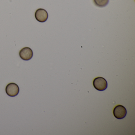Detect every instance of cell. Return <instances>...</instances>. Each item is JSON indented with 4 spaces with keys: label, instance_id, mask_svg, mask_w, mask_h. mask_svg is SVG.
Here are the masks:
<instances>
[{
    "label": "cell",
    "instance_id": "obj_2",
    "mask_svg": "<svg viewBox=\"0 0 135 135\" xmlns=\"http://www.w3.org/2000/svg\"><path fill=\"white\" fill-rule=\"evenodd\" d=\"M20 89L18 86L15 83L8 84L6 87V92L7 94L11 97H15L19 93Z\"/></svg>",
    "mask_w": 135,
    "mask_h": 135
},
{
    "label": "cell",
    "instance_id": "obj_6",
    "mask_svg": "<svg viewBox=\"0 0 135 135\" xmlns=\"http://www.w3.org/2000/svg\"><path fill=\"white\" fill-rule=\"evenodd\" d=\"M95 4L97 7L102 8L108 4L109 0H94Z\"/></svg>",
    "mask_w": 135,
    "mask_h": 135
},
{
    "label": "cell",
    "instance_id": "obj_3",
    "mask_svg": "<svg viewBox=\"0 0 135 135\" xmlns=\"http://www.w3.org/2000/svg\"><path fill=\"white\" fill-rule=\"evenodd\" d=\"M113 114L116 118L122 119L125 117L127 114V110L122 105H118L114 109Z\"/></svg>",
    "mask_w": 135,
    "mask_h": 135
},
{
    "label": "cell",
    "instance_id": "obj_4",
    "mask_svg": "<svg viewBox=\"0 0 135 135\" xmlns=\"http://www.w3.org/2000/svg\"><path fill=\"white\" fill-rule=\"evenodd\" d=\"M35 16L36 20L41 23L46 22L49 17L47 12L42 8L37 9L35 12Z\"/></svg>",
    "mask_w": 135,
    "mask_h": 135
},
{
    "label": "cell",
    "instance_id": "obj_5",
    "mask_svg": "<svg viewBox=\"0 0 135 135\" xmlns=\"http://www.w3.org/2000/svg\"><path fill=\"white\" fill-rule=\"evenodd\" d=\"M19 55L20 58L23 60H30L33 57V52L29 47H24L20 51Z\"/></svg>",
    "mask_w": 135,
    "mask_h": 135
},
{
    "label": "cell",
    "instance_id": "obj_1",
    "mask_svg": "<svg viewBox=\"0 0 135 135\" xmlns=\"http://www.w3.org/2000/svg\"><path fill=\"white\" fill-rule=\"evenodd\" d=\"M93 85L96 90L99 91H103L107 88L108 84L107 81L104 78L98 77L94 79Z\"/></svg>",
    "mask_w": 135,
    "mask_h": 135
}]
</instances>
